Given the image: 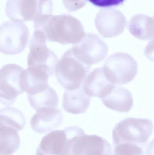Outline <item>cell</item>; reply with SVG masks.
Here are the masks:
<instances>
[{
    "label": "cell",
    "instance_id": "cell-7",
    "mask_svg": "<svg viewBox=\"0 0 154 155\" xmlns=\"http://www.w3.org/2000/svg\"><path fill=\"white\" fill-rule=\"evenodd\" d=\"M103 71L108 80L114 84H128L135 78L138 64L130 54L118 52L109 56L105 61Z\"/></svg>",
    "mask_w": 154,
    "mask_h": 155
},
{
    "label": "cell",
    "instance_id": "cell-5",
    "mask_svg": "<svg viewBox=\"0 0 154 155\" xmlns=\"http://www.w3.org/2000/svg\"><path fill=\"white\" fill-rule=\"evenodd\" d=\"M85 134L82 128L76 126L52 131L43 137L38 148L50 155H72L75 143Z\"/></svg>",
    "mask_w": 154,
    "mask_h": 155
},
{
    "label": "cell",
    "instance_id": "cell-6",
    "mask_svg": "<svg viewBox=\"0 0 154 155\" xmlns=\"http://www.w3.org/2000/svg\"><path fill=\"white\" fill-rule=\"evenodd\" d=\"M52 0H7L5 12L11 21H30L52 14Z\"/></svg>",
    "mask_w": 154,
    "mask_h": 155
},
{
    "label": "cell",
    "instance_id": "cell-24",
    "mask_svg": "<svg viewBox=\"0 0 154 155\" xmlns=\"http://www.w3.org/2000/svg\"><path fill=\"white\" fill-rule=\"evenodd\" d=\"M36 155H50L45 153L38 148H37V150H36Z\"/></svg>",
    "mask_w": 154,
    "mask_h": 155
},
{
    "label": "cell",
    "instance_id": "cell-21",
    "mask_svg": "<svg viewBox=\"0 0 154 155\" xmlns=\"http://www.w3.org/2000/svg\"><path fill=\"white\" fill-rule=\"evenodd\" d=\"M113 155H144V152L142 146L126 143L115 146Z\"/></svg>",
    "mask_w": 154,
    "mask_h": 155
},
{
    "label": "cell",
    "instance_id": "cell-13",
    "mask_svg": "<svg viewBox=\"0 0 154 155\" xmlns=\"http://www.w3.org/2000/svg\"><path fill=\"white\" fill-rule=\"evenodd\" d=\"M72 155H111L112 147L107 140L96 135H82L75 143Z\"/></svg>",
    "mask_w": 154,
    "mask_h": 155
},
{
    "label": "cell",
    "instance_id": "cell-12",
    "mask_svg": "<svg viewBox=\"0 0 154 155\" xmlns=\"http://www.w3.org/2000/svg\"><path fill=\"white\" fill-rule=\"evenodd\" d=\"M63 121L60 109L57 107H42L36 110L30 124L32 129L39 134H46L58 128Z\"/></svg>",
    "mask_w": 154,
    "mask_h": 155
},
{
    "label": "cell",
    "instance_id": "cell-4",
    "mask_svg": "<svg viewBox=\"0 0 154 155\" xmlns=\"http://www.w3.org/2000/svg\"><path fill=\"white\" fill-rule=\"evenodd\" d=\"M91 67L78 60L70 49L58 62L55 70L56 78L67 90L77 89L81 86Z\"/></svg>",
    "mask_w": 154,
    "mask_h": 155
},
{
    "label": "cell",
    "instance_id": "cell-20",
    "mask_svg": "<svg viewBox=\"0 0 154 155\" xmlns=\"http://www.w3.org/2000/svg\"><path fill=\"white\" fill-rule=\"evenodd\" d=\"M0 121L18 132L23 129L26 125L25 116L22 112L11 107L0 109Z\"/></svg>",
    "mask_w": 154,
    "mask_h": 155
},
{
    "label": "cell",
    "instance_id": "cell-11",
    "mask_svg": "<svg viewBox=\"0 0 154 155\" xmlns=\"http://www.w3.org/2000/svg\"><path fill=\"white\" fill-rule=\"evenodd\" d=\"M95 22L100 35L105 38H112L124 32L127 20L121 11L113 8H106L98 13Z\"/></svg>",
    "mask_w": 154,
    "mask_h": 155
},
{
    "label": "cell",
    "instance_id": "cell-9",
    "mask_svg": "<svg viewBox=\"0 0 154 155\" xmlns=\"http://www.w3.org/2000/svg\"><path fill=\"white\" fill-rule=\"evenodd\" d=\"M71 50L78 60L91 66L106 57L108 47L98 35L87 33L80 42L73 45Z\"/></svg>",
    "mask_w": 154,
    "mask_h": 155
},
{
    "label": "cell",
    "instance_id": "cell-1",
    "mask_svg": "<svg viewBox=\"0 0 154 155\" xmlns=\"http://www.w3.org/2000/svg\"><path fill=\"white\" fill-rule=\"evenodd\" d=\"M34 28L42 31L47 41L62 45L76 44L86 34L81 22L66 14L43 15L34 21Z\"/></svg>",
    "mask_w": 154,
    "mask_h": 155
},
{
    "label": "cell",
    "instance_id": "cell-18",
    "mask_svg": "<svg viewBox=\"0 0 154 155\" xmlns=\"http://www.w3.org/2000/svg\"><path fill=\"white\" fill-rule=\"evenodd\" d=\"M18 132L0 121V155H12L20 147Z\"/></svg>",
    "mask_w": 154,
    "mask_h": 155
},
{
    "label": "cell",
    "instance_id": "cell-10",
    "mask_svg": "<svg viewBox=\"0 0 154 155\" xmlns=\"http://www.w3.org/2000/svg\"><path fill=\"white\" fill-rule=\"evenodd\" d=\"M23 70L14 64H6L0 69V103L4 105H11L17 97L24 93L20 85Z\"/></svg>",
    "mask_w": 154,
    "mask_h": 155
},
{
    "label": "cell",
    "instance_id": "cell-16",
    "mask_svg": "<svg viewBox=\"0 0 154 155\" xmlns=\"http://www.w3.org/2000/svg\"><path fill=\"white\" fill-rule=\"evenodd\" d=\"M90 100V97L85 93L82 85L77 89L65 90L62 106L68 113L78 114L86 111Z\"/></svg>",
    "mask_w": 154,
    "mask_h": 155
},
{
    "label": "cell",
    "instance_id": "cell-17",
    "mask_svg": "<svg viewBox=\"0 0 154 155\" xmlns=\"http://www.w3.org/2000/svg\"><path fill=\"white\" fill-rule=\"evenodd\" d=\"M131 34L139 40L147 41L154 37V19L144 14H137L132 17L128 23Z\"/></svg>",
    "mask_w": 154,
    "mask_h": 155
},
{
    "label": "cell",
    "instance_id": "cell-2",
    "mask_svg": "<svg viewBox=\"0 0 154 155\" xmlns=\"http://www.w3.org/2000/svg\"><path fill=\"white\" fill-rule=\"evenodd\" d=\"M153 130V124L150 119L125 118L117 124L113 129L114 146L126 143L143 146L148 141Z\"/></svg>",
    "mask_w": 154,
    "mask_h": 155
},
{
    "label": "cell",
    "instance_id": "cell-8",
    "mask_svg": "<svg viewBox=\"0 0 154 155\" xmlns=\"http://www.w3.org/2000/svg\"><path fill=\"white\" fill-rule=\"evenodd\" d=\"M29 34L23 22H5L0 25V52L5 55L20 54L27 46Z\"/></svg>",
    "mask_w": 154,
    "mask_h": 155
},
{
    "label": "cell",
    "instance_id": "cell-19",
    "mask_svg": "<svg viewBox=\"0 0 154 155\" xmlns=\"http://www.w3.org/2000/svg\"><path fill=\"white\" fill-rule=\"evenodd\" d=\"M28 98L31 106L36 110L42 107H57L59 103L56 91L49 86L35 94L28 95Z\"/></svg>",
    "mask_w": 154,
    "mask_h": 155
},
{
    "label": "cell",
    "instance_id": "cell-14",
    "mask_svg": "<svg viewBox=\"0 0 154 155\" xmlns=\"http://www.w3.org/2000/svg\"><path fill=\"white\" fill-rule=\"evenodd\" d=\"M115 85L107 78L103 68H98L87 75L82 87L85 93L90 97L102 99L113 90Z\"/></svg>",
    "mask_w": 154,
    "mask_h": 155
},
{
    "label": "cell",
    "instance_id": "cell-23",
    "mask_svg": "<svg viewBox=\"0 0 154 155\" xmlns=\"http://www.w3.org/2000/svg\"><path fill=\"white\" fill-rule=\"evenodd\" d=\"M62 2L66 9L72 12L84 7L86 4L87 0H62Z\"/></svg>",
    "mask_w": 154,
    "mask_h": 155
},
{
    "label": "cell",
    "instance_id": "cell-3",
    "mask_svg": "<svg viewBox=\"0 0 154 155\" xmlns=\"http://www.w3.org/2000/svg\"><path fill=\"white\" fill-rule=\"evenodd\" d=\"M46 42L44 33L35 30L29 43L27 65L28 68L44 72L50 77L55 74L58 58L47 47Z\"/></svg>",
    "mask_w": 154,
    "mask_h": 155
},
{
    "label": "cell",
    "instance_id": "cell-22",
    "mask_svg": "<svg viewBox=\"0 0 154 155\" xmlns=\"http://www.w3.org/2000/svg\"><path fill=\"white\" fill-rule=\"evenodd\" d=\"M95 6L101 8H108L119 6L124 3L125 0H88Z\"/></svg>",
    "mask_w": 154,
    "mask_h": 155
},
{
    "label": "cell",
    "instance_id": "cell-15",
    "mask_svg": "<svg viewBox=\"0 0 154 155\" xmlns=\"http://www.w3.org/2000/svg\"><path fill=\"white\" fill-rule=\"evenodd\" d=\"M101 100L108 108L120 113H127L134 105L132 93L124 87L115 85Z\"/></svg>",
    "mask_w": 154,
    "mask_h": 155
}]
</instances>
